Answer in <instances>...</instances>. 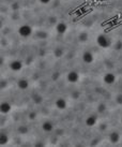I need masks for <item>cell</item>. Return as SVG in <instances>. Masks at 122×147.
I'll list each match as a JSON object with an SVG mask.
<instances>
[{"label": "cell", "mask_w": 122, "mask_h": 147, "mask_svg": "<svg viewBox=\"0 0 122 147\" xmlns=\"http://www.w3.org/2000/svg\"><path fill=\"white\" fill-rule=\"evenodd\" d=\"M97 44L101 47V49H108L111 46L113 42H111V39L109 37H107L106 34H99L97 37Z\"/></svg>", "instance_id": "obj_1"}, {"label": "cell", "mask_w": 122, "mask_h": 147, "mask_svg": "<svg viewBox=\"0 0 122 147\" xmlns=\"http://www.w3.org/2000/svg\"><path fill=\"white\" fill-rule=\"evenodd\" d=\"M17 32H18V34H19V37L26 39V38H29L32 36L33 30H32V28H31V26L25 24V25H21L19 28H18Z\"/></svg>", "instance_id": "obj_2"}, {"label": "cell", "mask_w": 122, "mask_h": 147, "mask_svg": "<svg viewBox=\"0 0 122 147\" xmlns=\"http://www.w3.org/2000/svg\"><path fill=\"white\" fill-rule=\"evenodd\" d=\"M81 60L86 65H91L94 62V55L90 51H85L81 55Z\"/></svg>", "instance_id": "obj_3"}, {"label": "cell", "mask_w": 122, "mask_h": 147, "mask_svg": "<svg viewBox=\"0 0 122 147\" xmlns=\"http://www.w3.org/2000/svg\"><path fill=\"white\" fill-rule=\"evenodd\" d=\"M23 67H24L23 62L20 60H17V59H14V60L10 61V63H9V68L13 72H19V71H21Z\"/></svg>", "instance_id": "obj_4"}, {"label": "cell", "mask_w": 122, "mask_h": 147, "mask_svg": "<svg viewBox=\"0 0 122 147\" xmlns=\"http://www.w3.org/2000/svg\"><path fill=\"white\" fill-rule=\"evenodd\" d=\"M66 80H68V82L70 84H76V83L79 82L80 75L76 71H70L69 73H68V75H66Z\"/></svg>", "instance_id": "obj_5"}, {"label": "cell", "mask_w": 122, "mask_h": 147, "mask_svg": "<svg viewBox=\"0 0 122 147\" xmlns=\"http://www.w3.org/2000/svg\"><path fill=\"white\" fill-rule=\"evenodd\" d=\"M116 81H117V76L111 72H107L103 76V82L105 83L106 85H113L116 83Z\"/></svg>", "instance_id": "obj_6"}, {"label": "cell", "mask_w": 122, "mask_h": 147, "mask_svg": "<svg viewBox=\"0 0 122 147\" xmlns=\"http://www.w3.org/2000/svg\"><path fill=\"white\" fill-rule=\"evenodd\" d=\"M68 31V25L65 24L64 22H59L56 24V32L59 36H63Z\"/></svg>", "instance_id": "obj_7"}, {"label": "cell", "mask_w": 122, "mask_h": 147, "mask_svg": "<svg viewBox=\"0 0 122 147\" xmlns=\"http://www.w3.org/2000/svg\"><path fill=\"white\" fill-rule=\"evenodd\" d=\"M55 106L57 107L58 110L60 111H64L66 110V107H68V102H66V100L64 98H58L56 101H55Z\"/></svg>", "instance_id": "obj_8"}, {"label": "cell", "mask_w": 122, "mask_h": 147, "mask_svg": "<svg viewBox=\"0 0 122 147\" xmlns=\"http://www.w3.org/2000/svg\"><path fill=\"white\" fill-rule=\"evenodd\" d=\"M120 141H121V135H120V133H119L118 131H113V132H110V134H109L110 143L116 145V144H118Z\"/></svg>", "instance_id": "obj_9"}, {"label": "cell", "mask_w": 122, "mask_h": 147, "mask_svg": "<svg viewBox=\"0 0 122 147\" xmlns=\"http://www.w3.org/2000/svg\"><path fill=\"white\" fill-rule=\"evenodd\" d=\"M85 123L87 127H94L97 123H98V117L97 116H94V115H90V116H88L87 118H86L85 120Z\"/></svg>", "instance_id": "obj_10"}, {"label": "cell", "mask_w": 122, "mask_h": 147, "mask_svg": "<svg viewBox=\"0 0 122 147\" xmlns=\"http://www.w3.org/2000/svg\"><path fill=\"white\" fill-rule=\"evenodd\" d=\"M17 88L20 90H26L28 89L29 87V82L28 80H26V78H19L18 81H17Z\"/></svg>", "instance_id": "obj_11"}, {"label": "cell", "mask_w": 122, "mask_h": 147, "mask_svg": "<svg viewBox=\"0 0 122 147\" xmlns=\"http://www.w3.org/2000/svg\"><path fill=\"white\" fill-rule=\"evenodd\" d=\"M11 111H12V105L10 103L5 102V101L1 103V105H0V112H1V114H9Z\"/></svg>", "instance_id": "obj_12"}, {"label": "cell", "mask_w": 122, "mask_h": 147, "mask_svg": "<svg viewBox=\"0 0 122 147\" xmlns=\"http://www.w3.org/2000/svg\"><path fill=\"white\" fill-rule=\"evenodd\" d=\"M42 130L46 132V133H49L54 130V125L52 121H44L42 123Z\"/></svg>", "instance_id": "obj_13"}, {"label": "cell", "mask_w": 122, "mask_h": 147, "mask_svg": "<svg viewBox=\"0 0 122 147\" xmlns=\"http://www.w3.org/2000/svg\"><path fill=\"white\" fill-rule=\"evenodd\" d=\"M9 141H10V140H9L8 134L1 132V134H0V145H1V146H5V145L9 144Z\"/></svg>", "instance_id": "obj_14"}, {"label": "cell", "mask_w": 122, "mask_h": 147, "mask_svg": "<svg viewBox=\"0 0 122 147\" xmlns=\"http://www.w3.org/2000/svg\"><path fill=\"white\" fill-rule=\"evenodd\" d=\"M64 55V49L63 47H56V49H54V56L56 58H61L62 56Z\"/></svg>", "instance_id": "obj_15"}, {"label": "cell", "mask_w": 122, "mask_h": 147, "mask_svg": "<svg viewBox=\"0 0 122 147\" xmlns=\"http://www.w3.org/2000/svg\"><path fill=\"white\" fill-rule=\"evenodd\" d=\"M78 41L80 42V43H85V42L88 41V39H89V36H88V33L87 32H80L78 34Z\"/></svg>", "instance_id": "obj_16"}, {"label": "cell", "mask_w": 122, "mask_h": 147, "mask_svg": "<svg viewBox=\"0 0 122 147\" xmlns=\"http://www.w3.org/2000/svg\"><path fill=\"white\" fill-rule=\"evenodd\" d=\"M32 100H33V102L36 103V104H41V103L43 102V97H42L41 94H33Z\"/></svg>", "instance_id": "obj_17"}, {"label": "cell", "mask_w": 122, "mask_h": 147, "mask_svg": "<svg viewBox=\"0 0 122 147\" xmlns=\"http://www.w3.org/2000/svg\"><path fill=\"white\" fill-rule=\"evenodd\" d=\"M28 131H29V129L26 126H19L17 128V132H18L19 134H27Z\"/></svg>", "instance_id": "obj_18"}, {"label": "cell", "mask_w": 122, "mask_h": 147, "mask_svg": "<svg viewBox=\"0 0 122 147\" xmlns=\"http://www.w3.org/2000/svg\"><path fill=\"white\" fill-rule=\"evenodd\" d=\"M106 110V105L104 103H100L98 106V112L99 113H103V112H105Z\"/></svg>", "instance_id": "obj_19"}, {"label": "cell", "mask_w": 122, "mask_h": 147, "mask_svg": "<svg viewBox=\"0 0 122 147\" xmlns=\"http://www.w3.org/2000/svg\"><path fill=\"white\" fill-rule=\"evenodd\" d=\"M116 102H117V104H119V105H122V94H117V97H116Z\"/></svg>", "instance_id": "obj_20"}, {"label": "cell", "mask_w": 122, "mask_h": 147, "mask_svg": "<svg viewBox=\"0 0 122 147\" xmlns=\"http://www.w3.org/2000/svg\"><path fill=\"white\" fill-rule=\"evenodd\" d=\"M115 49H117V51H120L122 49V41H117L115 43Z\"/></svg>", "instance_id": "obj_21"}, {"label": "cell", "mask_w": 122, "mask_h": 147, "mask_svg": "<svg viewBox=\"0 0 122 147\" xmlns=\"http://www.w3.org/2000/svg\"><path fill=\"white\" fill-rule=\"evenodd\" d=\"M40 34L38 36L39 38H42V39H46V38L48 37V34H47V32H45V31H40Z\"/></svg>", "instance_id": "obj_22"}, {"label": "cell", "mask_w": 122, "mask_h": 147, "mask_svg": "<svg viewBox=\"0 0 122 147\" xmlns=\"http://www.w3.org/2000/svg\"><path fill=\"white\" fill-rule=\"evenodd\" d=\"M28 117L30 120H34V118H37V113H36V112H31V113L28 115Z\"/></svg>", "instance_id": "obj_23"}, {"label": "cell", "mask_w": 122, "mask_h": 147, "mask_svg": "<svg viewBox=\"0 0 122 147\" xmlns=\"http://www.w3.org/2000/svg\"><path fill=\"white\" fill-rule=\"evenodd\" d=\"M80 97V92L79 91H74L73 94H72V98L73 99H78Z\"/></svg>", "instance_id": "obj_24"}, {"label": "cell", "mask_w": 122, "mask_h": 147, "mask_svg": "<svg viewBox=\"0 0 122 147\" xmlns=\"http://www.w3.org/2000/svg\"><path fill=\"white\" fill-rule=\"evenodd\" d=\"M7 86H8V82H7L5 80H1V88H2V89H4Z\"/></svg>", "instance_id": "obj_25"}, {"label": "cell", "mask_w": 122, "mask_h": 147, "mask_svg": "<svg viewBox=\"0 0 122 147\" xmlns=\"http://www.w3.org/2000/svg\"><path fill=\"white\" fill-rule=\"evenodd\" d=\"M58 78H59V73H57V72L52 75V80H53V81H57Z\"/></svg>", "instance_id": "obj_26"}, {"label": "cell", "mask_w": 122, "mask_h": 147, "mask_svg": "<svg viewBox=\"0 0 122 147\" xmlns=\"http://www.w3.org/2000/svg\"><path fill=\"white\" fill-rule=\"evenodd\" d=\"M39 1H40L42 4H48L52 2V0H39Z\"/></svg>", "instance_id": "obj_27"}, {"label": "cell", "mask_w": 122, "mask_h": 147, "mask_svg": "<svg viewBox=\"0 0 122 147\" xmlns=\"http://www.w3.org/2000/svg\"><path fill=\"white\" fill-rule=\"evenodd\" d=\"M50 22H52V23H55V24H57V23H56V17L55 16L50 17Z\"/></svg>", "instance_id": "obj_28"}, {"label": "cell", "mask_w": 122, "mask_h": 147, "mask_svg": "<svg viewBox=\"0 0 122 147\" xmlns=\"http://www.w3.org/2000/svg\"><path fill=\"white\" fill-rule=\"evenodd\" d=\"M13 10H17V4H13Z\"/></svg>", "instance_id": "obj_29"}, {"label": "cell", "mask_w": 122, "mask_h": 147, "mask_svg": "<svg viewBox=\"0 0 122 147\" xmlns=\"http://www.w3.org/2000/svg\"><path fill=\"white\" fill-rule=\"evenodd\" d=\"M36 145H37V146H42L43 144H42V143H38V144H36Z\"/></svg>", "instance_id": "obj_30"}, {"label": "cell", "mask_w": 122, "mask_h": 147, "mask_svg": "<svg viewBox=\"0 0 122 147\" xmlns=\"http://www.w3.org/2000/svg\"><path fill=\"white\" fill-rule=\"evenodd\" d=\"M120 123H121V125H122V117H121V119H120Z\"/></svg>", "instance_id": "obj_31"}, {"label": "cell", "mask_w": 122, "mask_h": 147, "mask_svg": "<svg viewBox=\"0 0 122 147\" xmlns=\"http://www.w3.org/2000/svg\"><path fill=\"white\" fill-rule=\"evenodd\" d=\"M64 1H69V0H64Z\"/></svg>", "instance_id": "obj_32"}]
</instances>
